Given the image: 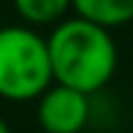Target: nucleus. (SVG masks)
Here are the masks:
<instances>
[{"label":"nucleus","instance_id":"1","mask_svg":"<svg viewBox=\"0 0 133 133\" xmlns=\"http://www.w3.org/2000/svg\"><path fill=\"white\" fill-rule=\"evenodd\" d=\"M54 82L92 95L117 71V44L111 30L84 16L60 19L46 38Z\"/></svg>","mask_w":133,"mask_h":133},{"label":"nucleus","instance_id":"2","mask_svg":"<svg viewBox=\"0 0 133 133\" xmlns=\"http://www.w3.org/2000/svg\"><path fill=\"white\" fill-rule=\"evenodd\" d=\"M54 82L49 44L30 27H0V98L38 101Z\"/></svg>","mask_w":133,"mask_h":133},{"label":"nucleus","instance_id":"3","mask_svg":"<svg viewBox=\"0 0 133 133\" xmlns=\"http://www.w3.org/2000/svg\"><path fill=\"white\" fill-rule=\"evenodd\" d=\"M90 119V95L52 82L38 95V125L44 133H82Z\"/></svg>","mask_w":133,"mask_h":133},{"label":"nucleus","instance_id":"4","mask_svg":"<svg viewBox=\"0 0 133 133\" xmlns=\"http://www.w3.org/2000/svg\"><path fill=\"white\" fill-rule=\"evenodd\" d=\"M74 11L76 16H84L111 30L133 19V0H74Z\"/></svg>","mask_w":133,"mask_h":133},{"label":"nucleus","instance_id":"5","mask_svg":"<svg viewBox=\"0 0 133 133\" xmlns=\"http://www.w3.org/2000/svg\"><path fill=\"white\" fill-rule=\"evenodd\" d=\"M14 5L30 25H57L74 8V0H14Z\"/></svg>","mask_w":133,"mask_h":133},{"label":"nucleus","instance_id":"6","mask_svg":"<svg viewBox=\"0 0 133 133\" xmlns=\"http://www.w3.org/2000/svg\"><path fill=\"white\" fill-rule=\"evenodd\" d=\"M0 133H11V130H8V125H5L3 119H0Z\"/></svg>","mask_w":133,"mask_h":133}]
</instances>
